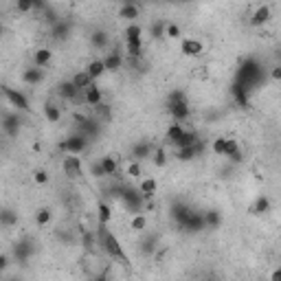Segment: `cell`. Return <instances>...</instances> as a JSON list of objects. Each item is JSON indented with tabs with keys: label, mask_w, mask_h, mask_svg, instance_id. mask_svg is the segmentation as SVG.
I'll return each instance as SVG.
<instances>
[{
	"label": "cell",
	"mask_w": 281,
	"mask_h": 281,
	"mask_svg": "<svg viewBox=\"0 0 281 281\" xmlns=\"http://www.w3.org/2000/svg\"><path fill=\"white\" fill-rule=\"evenodd\" d=\"M101 241H103V248L110 257L121 259L123 263H127V255H125V250H123V246L119 244V240L112 235V233L105 231V226H101Z\"/></svg>",
	"instance_id": "obj_1"
},
{
	"label": "cell",
	"mask_w": 281,
	"mask_h": 281,
	"mask_svg": "<svg viewBox=\"0 0 281 281\" xmlns=\"http://www.w3.org/2000/svg\"><path fill=\"white\" fill-rule=\"evenodd\" d=\"M60 147L64 149V152L68 154V156H79L81 152H86V147H88V139H86V136H81V134L68 136L66 140H61Z\"/></svg>",
	"instance_id": "obj_2"
},
{
	"label": "cell",
	"mask_w": 281,
	"mask_h": 281,
	"mask_svg": "<svg viewBox=\"0 0 281 281\" xmlns=\"http://www.w3.org/2000/svg\"><path fill=\"white\" fill-rule=\"evenodd\" d=\"M61 169H64V174L68 176V178H73V180L81 178V158L68 156V154H66V158L61 161Z\"/></svg>",
	"instance_id": "obj_3"
},
{
	"label": "cell",
	"mask_w": 281,
	"mask_h": 281,
	"mask_svg": "<svg viewBox=\"0 0 281 281\" xmlns=\"http://www.w3.org/2000/svg\"><path fill=\"white\" fill-rule=\"evenodd\" d=\"M204 46H202L200 40H193V38H182L180 40V53L184 57H200Z\"/></svg>",
	"instance_id": "obj_4"
},
{
	"label": "cell",
	"mask_w": 281,
	"mask_h": 281,
	"mask_svg": "<svg viewBox=\"0 0 281 281\" xmlns=\"http://www.w3.org/2000/svg\"><path fill=\"white\" fill-rule=\"evenodd\" d=\"M2 92H4V97L9 99V103L16 105L18 110H24V112L29 110V99H26L20 90H13V88H9V86H2Z\"/></svg>",
	"instance_id": "obj_5"
},
{
	"label": "cell",
	"mask_w": 281,
	"mask_h": 281,
	"mask_svg": "<svg viewBox=\"0 0 281 281\" xmlns=\"http://www.w3.org/2000/svg\"><path fill=\"white\" fill-rule=\"evenodd\" d=\"M270 16H272L270 4H259V7L255 9V13L250 16V24H253V26H263L268 20H270Z\"/></svg>",
	"instance_id": "obj_6"
},
{
	"label": "cell",
	"mask_w": 281,
	"mask_h": 281,
	"mask_svg": "<svg viewBox=\"0 0 281 281\" xmlns=\"http://www.w3.org/2000/svg\"><path fill=\"white\" fill-rule=\"evenodd\" d=\"M51 61H53V51L48 46H40V48H35V51H33V64L38 66V68L44 70Z\"/></svg>",
	"instance_id": "obj_7"
},
{
	"label": "cell",
	"mask_w": 281,
	"mask_h": 281,
	"mask_svg": "<svg viewBox=\"0 0 281 281\" xmlns=\"http://www.w3.org/2000/svg\"><path fill=\"white\" fill-rule=\"evenodd\" d=\"M200 152H202V143L198 140L196 145H189V147L176 149V158H178L180 162H189V161H193L196 156H200Z\"/></svg>",
	"instance_id": "obj_8"
},
{
	"label": "cell",
	"mask_w": 281,
	"mask_h": 281,
	"mask_svg": "<svg viewBox=\"0 0 281 281\" xmlns=\"http://www.w3.org/2000/svg\"><path fill=\"white\" fill-rule=\"evenodd\" d=\"M119 18H123V20H127L132 24L136 18H140V7L136 2H123L119 7Z\"/></svg>",
	"instance_id": "obj_9"
},
{
	"label": "cell",
	"mask_w": 281,
	"mask_h": 281,
	"mask_svg": "<svg viewBox=\"0 0 281 281\" xmlns=\"http://www.w3.org/2000/svg\"><path fill=\"white\" fill-rule=\"evenodd\" d=\"M44 77H46V73H44L42 68H38V66H31V68H26L24 73H22V81L29 83V86H38V83H42Z\"/></svg>",
	"instance_id": "obj_10"
},
{
	"label": "cell",
	"mask_w": 281,
	"mask_h": 281,
	"mask_svg": "<svg viewBox=\"0 0 281 281\" xmlns=\"http://www.w3.org/2000/svg\"><path fill=\"white\" fill-rule=\"evenodd\" d=\"M224 156H226L231 162H241V149H240V143H237L235 139H226Z\"/></svg>",
	"instance_id": "obj_11"
},
{
	"label": "cell",
	"mask_w": 281,
	"mask_h": 281,
	"mask_svg": "<svg viewBox=\"0 0 281 281\" xmlns=\"http://www.w3.org/2000/svg\"><path fill=\"white\" fill-rule=\"evenodd\" d=\"M83 99H86L88 105H101V101H103V95H101V90L95 86V83H90V86L83 90Z\"/></svg>",
	"instance_id": "obj_12"
},
{
	"label": "cell",
	"mask_w": 281,
	"mask_h": 281,
	"mask_svg": "<svg viewBox=\"0 0 281 281\" xmlns=\"http://www.w3.org/2000/svg\"><path fill=\"white\" fill-rule=\"evenodd\" d=\"M101 61H103V68L110 70V73H112V70H119L123 66V57H121V53H119V51L108 53V55H105Z\"/></svg>",
	"instance_id": "obj_13"
},
{
	"label": "cell",
	"mask_w": 281,
	"mask_h": 281,
	"mask_svg": "<svg viewBox=\"0 0 281 281\" xmlns=\"http://www.w3.org/2000/svg\"><path fill=\"white\" fill-rule=\"evenodd\" d=\"M152 152H154V147L149 143H136L134 147H132V161H143V158H149L152 156Z\"/></svg>",
	"instance_id": "obj_14"
},
{
	"label": "cell",
	"mask_w": 281,
	"mask_h": 281,
	"mask_svg": "<svg viewBox=\"0 0 281 281\" xmlns=\"http://www.w3.org/2000/svg\"><path fill=\"white\" fill-rule=\"evenodd\" d=\"M99 167L103 171V176H114L119 171V158L117 156H103L99 161Z\"/></svg>",
	"instance_id": "obj_15"
},
{
	"label": "cell",
	"mask_w": 281,
	"mask_h": 281,
	"mask_svg": "<svg viewBox=\"0 0 281 281\" xmlns=\"http://www.w3.org/2000/svg\"><path fill=\"white\" fill-rule=\"evenodd\" d=\"M42 110H44V117H46L48 123H60L61 121V110H60V105H55L53 101H46Z\"/></svg>",
	"instance_id": "obj_16"
},
{
	"label": "cell",
	"mask_w": 281,
	"mask_h": 281,
	"mask_svg": "<svg viewBox=\"0 0 281 281\" xmlns=\"http://www.w3.org/2000/svg\"><path fill=\"white\" fill-rule=\"evenodd\" d=\"M139 191L143 198H154V193L158 191V182L156 178H143L139 184Z\"/></svg>",
	"instance_id": "obj_17"
},
{
	"label": "cell",
	"mask_w": 281,
	"mask_h": 281,
	"mask_svg": "<svg viewBox=\"0 0 281 281\" xmlns=\"http://www.w3.org/2000/svg\"><path fill=\"white\" fill-rule=\"evenodd\" d=\"M70 83H73V86L77 88V90H86V88L90 86V83H95V81H92V77L86 73V70H79V73H75V75H73Z\"/></svg>",
	"instance_id": "obj_18"
},
{
	"label": "cell",
	"mask_w": 281,
	"mask_h": 281,
	"mask_svg": "<svg viewBox=\"0 0 281 281\" xmlns=\"http://www.w3.org/2000/svg\"><path fill=\"white\" fill-rule=\"evenodd\" d=\"M18 224V213L13 209H9V206H4V209H0V226L4 228H11Z\"/></svg>",
	"instance_id": "obj_19"
},
{
	"label": "cell",
	"mask_w": 281,
	"mask_h": 281,
	"mask_svg": "<svg viewBox=\"0 0 281 281\" xmlns=\"http://www.w3.org/2000/svg\"><path fill=\"white\" fill-rule=\"evenodd\" d=\"M202 222H204V228H220V224H222V213L211 209L202 215Z\"/></svg>",
	"instance_id": "obj_20"
},
{
	"label": "cell",
	"mask_w": 281,
	"mask_h": 281,
	"mask_svg": "<svg viewBox=\"0 0 281 281\" xmlns=\"http://www.w3.org/2000/svg\"><path fill=\"white\" fill-rule=\"evenodd\" d=\"M51 222H53V211L48 209V206H42V209L35 211V224H38L40 228L48 226Z\"/></svg>",
	"instance_id": "obj_21"
},
{
	"label": "cell",
	"mask_w": 281,
	"mask_h": 281,
	"mask_svg": "<svg viewBox=\"0 0 281 281\" xmlns=\"http://www.w3.org/2000/svg\"><path fill=\"white\" fill-rule=\"evenodd\" d=\"M169 112L176 119V123L184 121L189 117V103H169Z\"/></svg>",
	"instance_id": "obj_22"
},
{
	"label": "cell",
	"mask_w": 281,
	"mask_h": 281,
	"mask_svg": "<svg viewBox=\"0 0 281 281\" xmlns=\"http://www.w3.org/2000/svg\"><path fill=\"white\" fill-rule=\"evenodd\" d=\"M90 44H92V46H95V48H99V51H101V48H105V46H108V44H110V38H108V33H105V31H92V35H90Z\"/></svg>",
	"instance_id": "obj_23"
},
{
	"label": "cell",
	"mask_w": 281,
	"mask_h": 281,
	"mask_svg": "<svg viewBox=\"0 0 281 281\" xmlns=\"http://www.w3.org/2000/svg\"><path fill=\"white\" fill-rule=\"evenodd\" d=\"M123 35H125V42H134V40H143V29H140V24H136V22H132V24L125 26V31H123Z\"/></svg>",
	"instance_id": "obj_24"
},
{
	"label": "cell",
	"mask_w": 281,
	"mask_h": 281,
	"mask_svg": "<svg viewBox=\"0 0 281 281\" xmlns=\"http://www.w3.org/2000/svg\"><path fill=\"white\" fill-rule=\"evenodd\" d=\"M86 73L92 77V81H95V79H99L101 75L105 73L103 61H101V60H90V61H88V66H86Z\"/></svg>",
	"instance_id": "obj_25"
},
{
	"label": "cell",
	"mask_w": 281,
	"mask_h": 281,
	"mask_svg": "<svg viewBox=\"0 0 281 281\" xmlns=\"http://www.w3.org/2000/svg\"><path fill=\"white\" fill-rule=\"evenodd\" d=\"M182 134H184V127L180 125V123H171V125L167 127V140H169V143H174V145L182 139Z\"/></svg>",
	"instance_id": "obj_26"
},
{
	"label": "cell",
	"mask_w": 281,
	"mask_h": 281,
	"mask_svg": "<svg viewBox=\"0 0 281 281\" xmlns=\"http://www.w3.org/2000/svg\"><path fill=\"white\" fill-rule=\"evenodd\" d=\"M268 211H270V200H268L266 196H259L257 200H255V204L250 206V213H255V215L268 213Z\"/></svg>",
	"instance_id": "obj_27"
},
{
	"label": "cell",
	"mask_w": 281,
	"mask_h": 281,
	"mask_svg": "<svg viewBox=\"0 0 281 281\" xmlns=\"http://www.w3.org/2000/svg\"><path fill=\"white\" fill-rule=\"evenodd\" d=\"M97 218H99L101 226H105V224L112 220V209H110L105 202H99V206H97Z\"/></svg>",
	"instance_id": "obj_28"
},
{
	"label": "cell",
	"mask_w": 281,
	"mask_h": 281,
	"mask_svg": "<svg viewBox=\"0 0 281 281\" xmlns=\"http://www.w3.org/2000/svg\"><path fill=\"white\" fill-rule=\"evenodd\" d=\"M2 127L7 130L9 136H16L18 132H20V121H18V117H4L2 119Z\"/></svg>",
	"instance_id": "obj_29"
},
{
	"label": "cell",
	"mask_w": 281,
	"mask_h": 281,
	"mask_svg": "<svg viewBox=\"0 0 281 281\" xmlns=\"http://www.w3.org/2000/svg\"><path fill=\"white\" fill-rule=\"evenodd\" d=\"M13 253H16V257L20 259V261H26V259L31 257V253H33V248L29 246V241H20V244H16Z\"/></svg>",
	"instance_id": "obj_30"
},
{
	"label": "cell",
	"mask_w": 281,
	"mask_h": 281,
	"mask_svg": "<svg viewBox=\"0 0 281 281\" xmlns=\"http://www.w3.org/2000/svg\"><path fill=\"white\" fill-rule=\"evenodd\" d=\"M165 38L182 40V29H180V24H176V22H167L165 24Z\"/></svg>",
	"instance_id": "obj_31"
},
{
	"label": "cell",
	"mask_w": 281,
	"mask_h": 281,
	"mask_svg": "<svg viewBox=\"0 0 281 281\" xmlns=\"http://www.w3.org/2000/svg\"><path fill=\"white\" fill-rule=\"evenodd\" d=\"M184 226H189V231H202L204 228V222H202V215H191L189 213V218L184 220Z\"/></svg>",
	"instance_id": "obj_32"
},
{
	"label": "cell",
	"mask_w": 281,
	"mask_h": 281,
	"mask_svg": "<svg viewBox=\"0 0 281 281\" xmlns=\"http://www.w3.org/2000/svg\"><path fill=\"white\" fill-rule=\"evenodd\" d=\"M77 88L73 86V83L70 81H64V83H60V95L64 97V99H75V97H77Z\"/></svg>",
	"instance_id": "obj_33"
},
{
	"label": "cell",
	"mask_w": 281,
	"mask_h": 281,
	"mask_svg": "<svg viewBox=\"0 0 281 281\" xmlns=\"http://www.w3.org/2000/svg\"><path fill=\"white\" fill-rule=\"evenodd\" d=\"M145 226H147V218H145L143 213H136L134 218L130 220V228H132V231H145Z\"/></svg>",
	"instance_id": "obj_34"
},
{
	"label": "cell",
	"mask_w": 281,
	"mask_h": 281,
	"mask_svg": "<svg viewBox=\"0 0 281 281\" xmlns=\"http://www.w3.org/2000/svg\"><path fill=\"white\" fill-rule=\"evenodd\" d=\"M198 143V134L196 132H184L182 134V139L178 140V143H176V147H189V145H196Z\"/></svg>",
	"instance_id": "obj_35"
},
{
	"label": "cell",
	"mask_w": 281,
	"mask_h": 281,
	"mask_svg": "<svg viewBox=\"0 0 281 281\" xmlns=\"http://www.w3.org/2000/svg\"><path fill=\"white\" fill-rule=\"evenodd\" d=\"M125 48H127V53H130V57H140V53H143V40L125 42Z\"/></svg>",
	"instance_id": "obj_36"
},
{
	"label": "cell",
	"mask_w": 281,
	"mask_h": 281,
	"mask_svg": "<svg viewBox=\"0 0 281 281\" xmlns=\"http://www.w3.org/2000/svg\"><path fill=\"white\" fill-rule=\"evenodd\" d=\"M68 29H70V26L66 24V22H55L51 33H53V38H55V40H64L66 33H68Z\"/></svg>",
	"instance_id": "obj_37"
},
{
	"label": "cell",
	"mask_w": 281,
	"mask_h": 281,
	"mask_svg": "<svg viewBox=\"0 0 281 281\" xmlns=\"http://www.w3.org/2000/svg\"><path fill=\"white\" fill-rule=\"evenodd\" d=\"M152 162L156 167H165L167 165V152L162 147H158V149H154L152 152Z\"/></svg>",
	"instance_id": "obj_38"
},
{
	"label": "cell",
	"mask_w": 281,
	"mask_h": 281,
	"mask_svg": "<svg viewBox=\"0 0 281 281\" xmlns=\"http://www.w3.org/2000/svg\"><path fill=\"white\" fill-rule=\"evenodd\" d=\"M211 149H213L215 156H224V149H226V136H218V139H213Z\"/></svg>",
	"instance_id": "obj_39"
},
{
	"label": "cell",
	"mask_w": 281,
	"mask_h": 281,
	"mask_svg": "<svg viewBox=\"0 0 281 281\" xmlns=\"http://www.w3.org/2000/svg\"><path fill=\"white\" fill-rule=\"evenodd\" d=\"M140 174H143V169H140V162L139 161H132L130 165H127V176H132V178H140Z\"/></svg>",
	"instance_id": "obj_40"
},
{
	"label": "cell",
	"mask_w": 281,
	"mask_h": 281,
	"mask_svg": "<svg viewBox=\"0 0 281 281\" xmlns=\"http://www.w3.org/2000/svg\"><path fill=\"white\" fill-rule=\"evenodd\" d=\"M33 180H35V184H46L48 182V171L46 169H35Z\"/></svg>",
	"instance_id": "obj_41"
},
{
	"label": "cell",
	"mask_w": 281,
	"mask_h": 281,
	"mask_svg": "<svg viewBox=\"0 0 281 281\" xmlns=\"http://www.w3.org/2000/svg\"><path fill=\"white\" fill-rule=\"evenodd\" d=\"M16 9H18L20 13L33 11V0H18V2H16Z\"/></svg>",
	"instance_id": "obj_42"
},
{
	"label": "cell",
	"mask_w": 281,
	"mask_h": 281,
	"mask_svg": "<svg viewBox=\"0 0 281 281\" xmlns=\"http://www.w3.org/2000/svg\"><path fill=\"white\" fill-rule=\"evenodd\" d=\"M169 103H187V97H184L182 90H174L169 95Z\"/></svg>",
	"instance_id": "obj_43"
},
{
	"label": "cell",
	"mask_w": 281,
	"mask_h": 281,
	"mask_svg": "<svg viewBox=\"0 0 281 281\" xmlns=\"http://www.w3.org/2000/svg\"><path fill=\"white\" fill-rule=\"evenodd\" d=\"M270 77H272V81H281V66L279 64L270 68Z\"/></svg>",
	"instance_id": "obj_44"
},
{
	"label": "cell",
	"mask_w": 281,
	"mask_h": 281,
	"mask_svg": "<svg viewBox=\"0 0 281 281\" xmlns=\"http://www.w3.org/2000/svg\"><path fill=\"white\" fill-rule=\"evenodd\" d=\"M154 38H165V24H161V22H158V24H154Z\"/></svg>",
	"instance_id": "obj_45"
},
{
	"label": "cell",
	"mask_w": 281,
	"mask_h": 281,
	"mask_svg": "<svg viewBox=\"0 0 281 281\" xmlns=\"http://www.w3.org/2000/svg\"><path fill=\"white\" fill-rule=\"evenodd\" d=\"M90 174L95 176V178H103V171H101L99 162H92V165H90Z\"/></svg>",
	"instance_id": "obj_46"
},
{
	"label": "cell",
	"mask_w": 281,
	"mask_h": 281,
	"mask_svg": "<svg viewBox=\"0 0 281 281\" xmlns=\"http://www.w3.org/2000/svg\"><path fill=\"white\" fill-rule=\"evenodd\" d=\"M7 268H9V255L0 253V272H2V270H7Z\"/></svg>",
	"instance_id": "obj_47"
},
{
	"label": "cell",
	"mask_w": 281,
	"mask_h": 281,
	"mask_svg": "<svg viewBox=\"0 0 281 281\" xmlns=\"http://www.w3.org/2000/svg\"><path fill=\"white\" fill-rule=\"evenodd\" d=\"M270 281H281V268H275L270 272Z\"/></svg>",
	"instance_id": "obj_48"
},
{
	"label": "cell",
	"mask_w": 281,
	"mask_h": 281,
	"mask_svg": "<svg viewBox=\"0 0 281 281\" xmlns=\"http://www.w3.org/2000/svg\"><path fill=\"white\" fill-rule=\"evenodd\" d=\"M152 244H154V237H149V240H147V241H145V246H143V250H145V253H147V255H149V253H152V248H154V246H152Z\"/></svg>",
	"instance_id": "obj_49"
},
{
	"label": "cell",
	"mask_w": 281,
	"mask_h": 281,
	"mask_svg": "<svg viewBox=\"0 0 281 281\" xmlns=\"http://www.w3.org/2000/svg\"><path fill=\"white\" fill-rule=\"evenodd\" d=\"M92 281H108V277H105V275H97Z\"/></svg>",
	"instance_id": "obj_50"
},
{
	"label": "cell",
	"mask_w": 281,
	"mask_h": 281,
	"mask_svg": "<svg viewBox=\"0 0 281 281\" xmlns=\"http://www.w3.org/2000/svg\"><path fill=\"white\" fill-rule=\"evenodd\" d=\"M0 35H2V24H0Z\"/></svg>",
	"instance_id": "obj_51"
}]
</instances>
